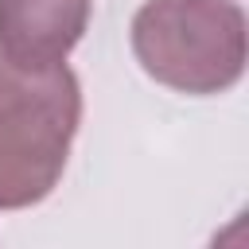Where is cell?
Returning a JSON list of instances; mask_svg holds the SVG:
<instances>
[{
	"instance_id": "6da1fadb",
	"label": "cell",
	"mask_w": 249,
	"mask_h": 249,
	"mask_svg": "<svg viewBox=\"0 0 249 249\" xmlns=\"http://www.w3.org/2000/svg\"><path fill=\"white\" fill-rule=\"evenodd\" d=\"M82 121V86L66 62L23 66L0 54V210L43 202Z\"/></svg>"
},
{
	"instance_id": "3957f363",
	"label": "cell",
	"mask_w": 249,
	"mask_h": 249,
	"mask_svg": "<svg viewBox=\"0 0 249 249\" xmlns=\"http://www.w3.org/2000/svg\"><path fill=\"white\" fill-rule=\"evenodd\" d=\"M89 23V0H0V54L23 66L62 62Z\"/></svg>"
},
{
	"instance_id": "7a4b0ae2",
	"label": "cell",
	"mask_w": 249,
	"mask_h": 249,
	"mask_svg": "<svg viewBox=\"0 0 249 249\" xmlns=\"http://www.w3.org/2000/svg\"><path fill=\"white\" fill-rule=\"evenodd\" d=\"M132 54L175 93H222L245 74V12L233 0H144L132 16Z\"/></svg>"
}]
</instances>
